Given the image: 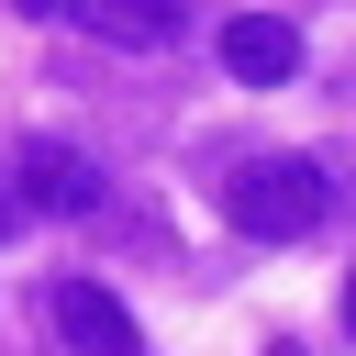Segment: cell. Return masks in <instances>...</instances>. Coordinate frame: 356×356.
<instances>
[{
    "label": "cell",
    "instance_id": "1",
    "mask_svg": "<svg viewBox=\"0 0 356 356\" xmlns=\"http://www.w3.org/2000/svg\"><path fill=\"white\" fill-rule=\"evenodd\" d=\"M222 211H234V234L289 245V234H312V222L334 211V189H323V167H312V156H245V167L222 178Z\"/></svg>",
    "mask_w": 356,
    "mask_h": 356
},
{
    "label": "cell",
    "instance_id": "2",
    "mask_svg": "<svg viewBox=\"0 0 356 356\" xmlns=\"http://www.w3.org/2000/svg\"><path fill=\"white\" fill-rule=\"evenodd\" d=\"M44 312H56V345H67V356H145L134 312H122L100 278H56V289H44Z\"/></svg>",
    "mask_w": 356,
    "mask_h": 356
},
{
    "label": "cell",
    "instance_id": "3",
    "mask_svg": "<svg viewBox=\"0 0 356 356\" xmlns=\"http://www.w3.org/2000/svg\"><path fill=\"white\" fill-rule=\"evenodd\" d=\"M222 67H234L245 89H278V78L300 67V22H278V11H234V22H222Z\"/></svg>",
    "mask_w": 356,
    "mask_h": 356
},
{
    "label": "cell",
    "instance_id": "4",
    "mask_svg": "<svg viewBox=\"0 0 356 356\" xmlns=\"http://www.w3.org/2000/svg\"><path fill=\"white\" fill-rule=\"evenodd\" d=\"M22 200H33V211H89V200H100V167H89L78 145L33 134V145H22Z\"/></svg>",
    "mask_w": 356,
    "mask_h": 356
},
{
    "label": "cell",
    "instance_id": "5",
    "mask_svg": "<svg viewBox=\"0 0 356 356\" xmlns=\"http://www.w3.org/2000/svg\"><path fill=\"white\" fill-rule=\"evenodd\" d=\"M89 22H100L111 44H167V33H178V0H89Z\"/></svg>",
    "mask_w": 356,
    "mask_h": 356
},
{
    "label": "cell",
    "instance_id": "6",
    "mask_svg": "<svg viewBox=\"0 0 356 356\" xmlns=\"http://www.w3.org/2000/svg\"><path fill=\"white\" fill-rule=\"evenodd\" d=\"M11 11H22V22H56V11H67V0H11Z\"/></svg>",
    "mask_w": 356,
    "mask_h": 356
},
{
    "label": "cell",
    "instance_id": "7",
    "mask_svg": "<svg viewBox=\"0 0 356 356\" xmlns=\"http://www.w3.org/2000/svg\"><path fill=\"white\" fill-rule=\"evenodd\" d=\"M345 323H356V278H345Z\"/></svg>",
    "mask_w": 356,
    "mask_h": 356
},
{
    "label": "cell",
    "instance_id": "8",
    "mask_svg": "<svg viewBox=\"0 0 356 356\" xmlns=\"http://www.w3.org/2000/svg\"><path fill=\"white\" fill-rule=\"evenodd\" d=\"M267 356H300V345H267Z\"/></svg>",
    "mask_w": 356,
    "mask_h": 356
},
{
    "label": "cell",
    "instance_id": "9",
    "mask_svg": "<svg viewBox=\"0 0 356 356\" xmlns=\"http://www.w3.org/2000/svg\"><path fill=\"white\" fill-rule=\"evenodd\" d=\"M0 234H11V200H0Z\"/></svg>",
    "mask_w": 356,
    "mask_h": 356
}]
</instances>
